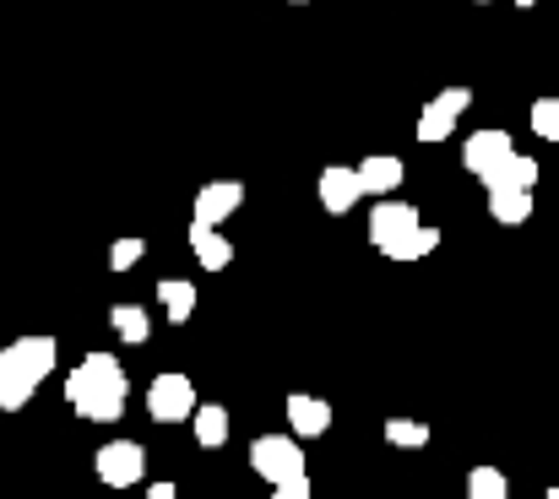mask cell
<instances>
[{
    "instance_id": "obj_10",
    "label": "cell",
    "mask_w": 559,
    "mask_h": 499,
    "mask_svg": "<svg viewBox=\"0 0 559 499\" xmlns=\"http://www.w3.org/2000/svg\"><path fill=\"white\" fill-rule=\"evenodd\" d=\"M359 168H348V164H332V168H321V206L332 212V217H343V212H354L359 206Z\"/></svg>"
},
{
    "instance_id": "obj_15",
    "label": "cell",
    "mask_w": 559,
    "mask_h": 499,
    "mask_svg": "<svg viewBox=\"0 0 559 499\" xmlns=\"http://www.w3.org/2000/svg\"><path fill=\"white\" fill-rule=\"evenodd\" d=\"M484 185H489V190H533V185H538V164H533V158H522V153H511V158L495 168Z\"/></svg>"
},
{
    "instance_id": "obj_8",
    "label": "cell",
    "mask_w": 559,
    "mask_h": 499,
    "mask_svg": "<svg viewBox=\"0 0 559 499\" xmlns=\"http://www.w3.org/2000/svg\"><path fill=\"white\" fill-rule=\"evenodd\" d=\"M511 153H516V147H511V136H506L500 126H489V131H473V136H467V147H462V168H467V174H478V179H489L495 168L511 158Z\"/></svg>"
},
{
    "instance_id": "obj_19",
    "label": "cell",
    "mask_w": 559,
    "mask_h": 499,
    "mask_svg": "<svg viewBox=\"0 0 559 499\" xmlns=\"http://www.w3.org/2000/svg\"><path fill=\"white\" fill-rule=\"evenodd\" d=\"M435 245H440V234L418 223V228H413V234H402V239H396V245H391L385 256H391V261H424V256H429Z\"/></svg>"
},
{
    "instance_id": "obj_4",
    "label": "cell",
    "mask_w": 559,
    "mask_h": 499,
    "mask_svg": "<svg viewBox=\"0 0 559 499\" xmlns=\"http://www.w3.org/2000/svg\"><path fill=\"white\" fill-rule=\"evenodd\" d=\"M93 473H98L109 489H136V484L147 478V451H142L136 440H109V445H98Z\"/></svg>"
},
{
    "instance_id": "obj_16",
    "label": "cell",
    "mask_w": 559,
    "mask_h": 499,
    "mask_svg": "<svg viewBox=\"0 0 559 499\" xmlns=\"http://www.w3.org/2000/svg\"><path fill=\"white\" fill-rule=\"evenodd\" d=\"M489 212H495V223L516 228L533 217V190H489Z\"/></svg>"
},
{
    "instance_id": "obj_28",
    "label": "cell",
    "mask_w": 559,
    "mask_h": 499,
    "mask_svg": "<svg viewBox=\"0 0 559 499\" xmlns=\"http://www.w3.org/2000/svg\"><path fill=\"white\" fill-rule=\"evenodd\" d=\"M294 5H305V0H294Z\"/></svg>"
},
{
    "instance_id": "obj_18",
    "label": "cell",
    "mask_w": 559,
    "mask_h": 499,
    "mask_svg": "<svg viewBox=\"0 0 559 499\" xmlns=\"http://www.w3.org/2000/svg\"><path fill=\"white\" fill-rule=\"evenodd\" d=\"M158 299H164V310H169V321H175V326L195 316V288L180 283V277H164V283H158Z\"/></svg>"
},
{
    "instance_id": "obj_21",
    "label": "cell",
    "mask_w": 559,
    "mask_h": 499,
    "mask_svg": "<svg viewBox=\"0 0 559 499\" xmlns=\"http://www.w3.org/2000/svg\"><path fill=\"white\" fill-rule=\"evenodd\" d=\"M385 440H391L396 451H424V445H429V424H418V418H391V424H385Z\"/></svg>"
},
{
    "instance_id": "obj_7",
    "label": "cell",
    "mask_w": 559,
    "mask_h": 499,
    "mask_svg": "<svg viewBox=\"0 0 559 499\" xmlns=\"http://www.w3.org/2000/svg\"><path fill=\"white\" fill-rule=\"evenodd\" d=\"M245 206V185L239 179H212L195 190V206H190V223H206V228H223L234 212Z\"/></svg>"
},
{
    "instance_id": "obj_22",
    "label": "cell",
    "mask_w": 559,
    "mask_h": 499,
    "mask_svg": "<svg viewBox=\"0 0 559 499\" xmlns=\"http://www.w3.org/2000/svg\"><path fill=\"white\" fill-rule=\"evenodd\" d=\"M533 131L544 142H559V98H538L533 104Z\"/></svg>"
},
{
    "instance_id": "obj_17",
    "label": "cell",
    "mask_w": 559,
    "mask_h": 499,
    "mask_svg": "<svg viewBox=\"0 0 559 499\" xmlns=\"http://www.w3.org/2000/svg\"><path fill=\"white\" fill-rule=\"evenodd\" d=\"M109 326L120 332V342H131V347H142V342L153 336V321H147L142 305H115V310H109Z\"/></svg>"
},
{
    "instance_id": "obj_5",
    "label": "cell",
    "mask_w": 559,
    "mask_h": 499,
    "mask_svg": "<svg viewBox=\"0 0 559 499\" xmlns=\"http://www.w3.org/2000/svg\"><path fill=\"white\" fill-rule=\"evenodd\" d=\"M467 104H473V93L467 87H445V93H435L429 104H424V115H418V126H413V136L429 147V142H445L451 131H456V120L467 115Z\"/></svg>"
},
{
    "instance_id": "obj_20",
    "label": "cell",
    "mask_w": 559,
    "mask_h": 499,
    "mask_svg": "<svg viewBox=\"0 0 559 499\" xmlns=\"http://www.w3.org/2000/svg\"><path fill=\"white\" fill-rule=\"evenodd\" d=\"M467 499H511V484L500 467H473L467 473Z\"/></svg>"
},
{
    "instance_id": "obj_12",
    "label": "cell",
    "mask_w": 559,
    "mask_h": 499,
    "mask_svg": "<svg viewBox=\"0 0 559 499\" xmlns=\"http://www.w3.org/2000/svg\"><path fill=\"white\" fill-rule=\"evenodd\" d=\"M190 256L206 266V272H223L234 261V245L223 239V228H206V223H190Z\"/></svg>"
},
{
    "instance_id": "obj_14",
    "label": "cell",
    "mask_w": 559,
    "mask_h": 499,
    "mask_svg": "<svg viewBox=\"0 0 559 499\" xmlns=\"http://www.w3.org/2000/svg\"><path fill=\"white\" fill-rule=\"evenodd\" d=\"M190 429H195V445H201V451H217V445L228 440V413H223L217 402H201V407L190 413Z\"/></svg>"
},
{
    "instance_id": "obj_13",
    "label": "cell",
    "mask_w": 559,
    "mask_h": 499,
    "mask_svg": "<svg viewBox=\"0 0 559 499\" xmlns=\"http://www.w3.org/2000/svg\"><path fill=\"white\" fill-rule=\"evenodd\" d=\"M402 174H407V168H402V158L374 153V158H365V164H359V190H365V195H391V190L402 185Z\"/></svg>"
},
{
    "instance_id": "obj_26",
    "label": "cell",
    "mask_w": 559,
    "mask_h": 499,
    "mask_svg": "<svg viewBox=\"0 0 559 499\" xmlns=\"http://www.w3.org/2000/svg\"><path fill=\"white\" fill-rule=\"evenodd\" d=\"M544 499H559V489H549V495H544Z\"/></svg>"
},
{
    "instance_id": "obj_25",
    "label": "cell",
    "mask_w": 559,
    "mask_h": 499,
    "mask_svg": "<svg viewBox=\"0 0 559 499\" xmlns=\"http://www.w3.org/2000/svg\"><path fill=\"white\" fill-rule=\"evenodd\" d=\"M147 499H180V495H175V484H147Z\"/></svg>"
},
{
    "instance_id": "obj_3",
    "label": "cell",
    "mask_w": 559,
    "mask_h": 499,
    "mask_svg": "<svg viewBox=\"0 0 559 499\" xmlns=\"http://www.w3.org/2000/svg\"><path fill=\"white\" fill-rule=\"evenodd\" d=\"M250 467H255L272 489L305 478V445H299V435H261V440L250 445Z\"/></svg>"
},
{
    "instance_id": "obj_2",
    "label": "cell",
    "mask_w": 559,
    "mask_h": 499,
    "mask_svg": "<svg viewBox=\"0 0 559 499\" xmlns=\"http://www.w3.org/2000/svg\"><path fill=\"white\" fill-rule=\"evenodd\" d=\"M60 347L55 336H16L0 347V413H22L33 402V391L49 380Z\"/></svg>"
},
{
    "instance_id": "obj_29",
    "label": "cell",
    "mask_w": 559,
    "mask_h": 499,
    "mask_svg": "<svg viewBox=\"0 0 559 499\" xmlns=\"http://www.w3.org/2000/svg\"><path fill=\"white\" fill-rule=\"evenodd\" d=\"M484 5H489V0H484Z\"/></svg>"
},
{
    "instance_id": "obj_23",
    "label": "cell",
    "mask_w": 559,
    "mask_h": 499,
    "mask_svg": "<svg viewBox=\"0 0 559 499\" xmlns=\"http://www.w3.org/2000/svg\"><path fill=\"white\" fill-rule=\"evenodd\" d=\"M142 256H147L142 239H115V245H109V266H115V272H131Z\"/></svg>"
},
{
    "instance_id": "obj_1",
    "label": "cell",
    "mask_w": 559,
    "mask_h": 499,
    "mask_svg": "<svg viewBox=\"0 0 559 499\" xmlns=\"http://www.w3.org/2000/svg\"><path fill=\"white\" fill-rule=\"evenodd\" d=\"M126 396H131V385H126V369H120L115 353H87L66 375V402L87 424H115L126 413Z\"/></svg>"
},
{
    "instance_id": "obj_6",
    "label": "cell",
    "mask_w": 559,
    "mask_h": 499,
    "mask_svg": "<svg viewBox=\"0 0 559 499\" xmlns=\"http://www.w3.org/2000/svg\"><path fill=\"white\" fill-rule=\"evenodd\" d=\"M195 407H201V402H195V385H190L186 375H158V380L147 385V413H153L158 424H186Z\"/></svg>"
},
{
    "instance_id": "obj_27",
    "label": "cell",
    "mask_w": 559,
    "mask_h": 499,
    "mask_svg": "<svg viewBox=\"0 0 559 499\" xmlns=\"http://www.w3.org/2000/svg\"><path fill=\"white\" fill-rule=\"evenodd\" d=\"M516 5H538V0H516Z\"/></svg>"
},
{
    "instance_id": "obj_11",
    "label": "cell",
    "mask_w": 559,
    "mask_h": 499,
    "mask_svg": "<svg viewBox=\"0 0 559 499\" xmlns=\"http://www.w3.org/2000/svg\"><path fill=\"white\" fill-rule=\"evenodd\" d=\"M288 429L299 435V440H321L326 429H332V402H321V396H288Z\"/></svg>"
},
{
    "instance_id": "obj_24",
    "label": "cell",
    "mask_w": 559,
    "mask_h": 499,
    "mask_svg": "<svg viewBox=\"0 0 559 499\" xmlns=\"http://www.w3.org/2000/svg\"><path fill=\"white\" fill-rule=\"evenodd\" d=\"M272 499H310V478H294V484H277Z\"/></svg>"
},
{
    "instance_id": "obj_9",
    "label": "cell",
    "mask_w": 559,
    "mask_h": 499,
    "mask_svg": "<svg viewBox=\"0 0 559 499\" xmlns=\"http://www.w3.org/2000/svg\"><path fill=\"white\" fill-rule=\"evenodd\" d=\"M418 228V206H407V201H380L370 212V245L374 250H391L402 234H413Z\"/></svg>"
}]
</instances>
